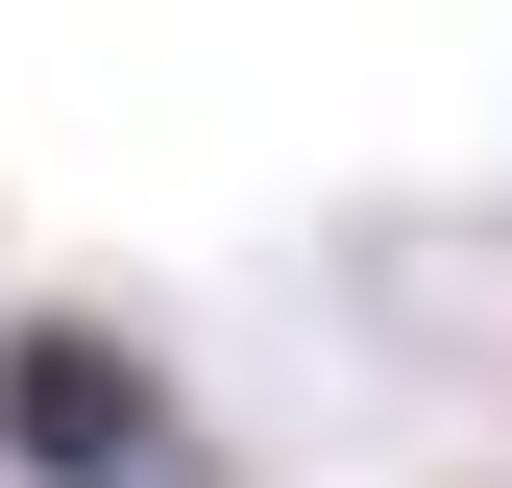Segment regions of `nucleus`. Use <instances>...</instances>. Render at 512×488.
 Masks as SVG:
<instances>
[{"instance_id": "obj_1", "label": "nucleus", "mask_w": 512, "mask_h": 488, "mask_svg": "<svg viewBox=\"0 0 512 488\" xmlns=\"http://www.w3.org/2000/svg\"><path fill=\"white\" fill-rule=\"evenodd\" d=\"M0 488H220V415L147 366V318L25 293L0 318Z\"/></svg>"}]
</instances>
